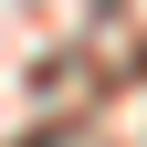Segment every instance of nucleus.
Wrapping results in <instances>:
<instances>
[]
</instances>
